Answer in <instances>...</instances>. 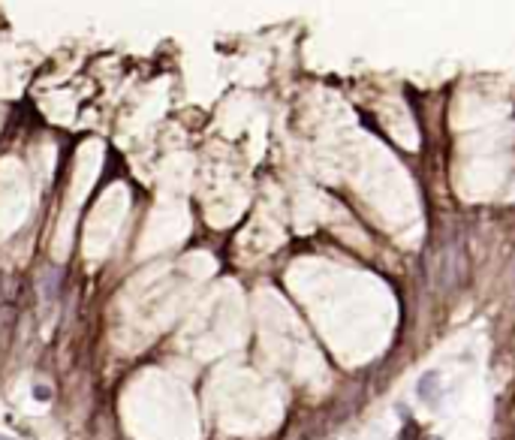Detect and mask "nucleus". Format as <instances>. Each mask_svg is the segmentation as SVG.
Wrapping results in <instances>:
<instances>
[{
	"label": "nucleus",
	"mask_w": 515,
	"mask_h": 440,
	"mask_svg": "<svg viewBox=\"0 0 515 440\" xmlns=\"http://www.w3.org/2000/svg\"><path fill=\"white\" fill-rule=\"evenodd\" d=\"M36 398H39V401H45V398H51V392H45V389H36Z\"/></svg>",
	"instance_id": "obj_1"
},
{
	"label": "nucleus",
	"mask_w": 515,
	"mask_h": 440,
	"mask_svg": "<svg viewBox=\"0 0 515 440\" xmlns=\"http://www.w3.org/2000/svg\"><path fill=\"white\" fill-rule=\"evenodd\" d=\"M0 440H9V437H0Z\"/></svg>",
	"instance_id": "obj_2"
}]
</instances>
